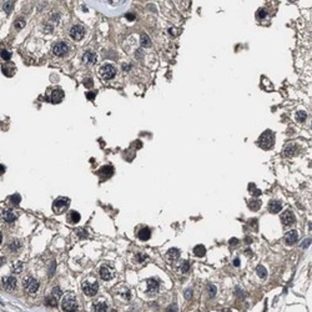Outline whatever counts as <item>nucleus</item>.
Returning <instances> with one entry per match:
<instances>
[{"mask_svg": "<svg viewBox=\"0 0 312 312\" xmlns=\"http://www.w3.org/2000/svg\"><path fill=\"white\" fill-rule=\"evenodd\" d=\"M61 308L64 312H76L79 310V305L75 295L69 293V295L65 296L61 301Z\"/></svg>", "mask_w": 312, "mask_h": 312, "instance_id": "obj_1", "label": "nucleus"}, {"mask_svg": "<svg viewBox=\"0 0 312 312\" xmlns=\"http://www.w3.org/2000/svg\"><path fill=\"white\" fill-rule=\"evenodd\" d=\"M273 144H275V135L271 131L263 132L258 139V145L261 146L262 149H265V150L271 149L273 146Z\"/></svg>", "mask_w": 312, "mask_h": 312, "instance_id": "obj_2", "label": "nucleus"}, {"mask_svg": "<svg viewBox=\"0 0 312 312\" xmlns=\"http://www.w3.org/2000/svg\"><path fill=\"white\" fill-rule=\"evenodd\" d=\"M99 75L104 80H111L116 75V68L111 64H105L99 69Z\"/></svg>", "mask_w": 312, "mask_h": 312, "instance_id": "obj_3", "label": "nucleus"}, {"mask_svg": "<svg viewBox=\"0 0 312 312\" xmlns=\"http://www.w3.org/2000/svg\"><path fill=\"white\" fill-rule=\"evenodd\" d=\"M81 288H82V292L85 293L86 296H95L97 291H99V283L96 281H84L82 285H81Z\"/></svg>", "mask_w": 312, "mask_h": 312, "instance_id": "obj_4", "label": "nucleus"}, {"mask_svg": "<svg viewBox=\"0 0 312 312\" xmlns=\"http://www.w3.org/2000/svg\"><path fill=\"white\" fill-rule=\"evenodd\" d=\"M69 205H70V200L68 197H59L53 204V210L55 213H61L69 207Z\"/></svg>", "mask_w": 312, "mask_h": 312, "instance_id": "obj_5", "label": "nucleus"}, {"mask_svg": "<svg viewBox=\"0 0 312 312\" xmlns=\"http://www.w3.org/2000/svg\"><path fill=\"white\" fill-rule=\"evenodd\" d=\"M23 286H24V288L29 293H35L36 291H38V288H39V282L36 281L34 277L27 276V277H25L24 280H23Z\"/></svg>", "mask_w": 312, "mask_h": 312, "instance_id": "obj_6", "label": "nucleus"}, {"mask_svg": "<svg viewBox=\"0 0 312 312\" xmlns=\"http://www.w3.org/2000/svg\"><path fill=\"white\" fill-rule=\"evenodd\" d=\"M68 51H69V45L64 43V41H58L53 46V53L56 56H64V55L68 54Z\"/></svg>", "mask_w": 312, "mask_h": 312, "instance_id": "obj_7", "label": "nucleus"}, {"mask_svg": "<svg viewBox=\"0 0 312 312\" xmlns=\"http://www.w3.org/2000/svg\"><path fill=\"white\" fill-rule=\"evenodd\" d=\"M99 273H100V277L102 278V280H105V281H109L115 276L114 268L108 266V265H102V266L100 267V270H99Z\"/></svg>", "mask_w": 312, "mask_h": 312, "instance_id": "obj_8", "label": "nucleus"}, {"mask_svg": "<svg viewBox=\"0 0 312 312\" xmlns=\"http://www.w3.org/2000/svg\"><path fill=\"white\" fill-rule=\"evenodd\" d=\"M69 34H70V36L74 40H81L84 36H85V29H84V26H81V25H74V26H71Z\"/></svg>", "mask_w": 312, "mask_h": 312, "instance_id": "obj_9", "label": "nucleus"}, {"mask_svg": "<svg viewBox=\"0 0 312 312\" xmlns=\"http://www.w3.org/2000/svg\"><path fill=\"white\" fill-rule=\"evenodd\" d=\"M281 221L285 226H290V225H293L296 221V217L293 215V212L291 210H286L285 212L281 213Z\"/></svg>", "mask_w": 312, "mask_h": 312, "instance_id": "obj_10", "label": "nucleus"}, {"mask_svg": "<svg viewBox=\"0 0 312 312\" xmlns=\"http://www.w3.org/2000/svg\"><path fill=\"white\" fill-rule=\"evenodd\" d=\"M1 282H3V287L8 291H13V290H15V287H16V280H15V277H13V276L3 277Z\"/></svg>", "mask_w": 312, "mask_h": 312, "instance_id": "obj_11", "label": "nucleus"}, {"mask_svg": "<svg viewBox=\"0 0 312 312\" xmlns=\"http://www.w3.org/2000/svg\"><path fill=\"white\" fill-rule=\"evenodd\" d=\"M96 59H97L96 54L94 53V51H91V50L85 51L84 55H82V61L85 63L86 65H94L96 63Z\"/></svg>", "mask_w": 312, "mask_h": 312, "instance_id": "obj_12", "label": "nucleus"}, {"mask_svg": "<svg viewBox=\"0 0 312 312\" xmlns=\"http://www.w3.org/2000/svg\"><path fill=\"white\" fill-rule=\"evenodd\" d=\"M297 240H299V234H297L296 230L288 231L285 235V242L287 245H295L297 242Z\"/></svg>", "mask_w": 312, "mask_h": 312, "instance_id": "obj_13", "label": "nucleus"}, {"mask_svg": "<svg viewBox=\"0 0 312 312\" xmlns=\"http://www.w3.org/2000/svg\"><path fill=\"white\" fill-rule=\"evenodd\" d=\"M63 99H64V91L60 90V89L54 90L50 95V101L53 102V104H59Z\"/></svg>", "mask_w": 312, "mask_h": 312, "instance_id": "obj_14", "label": "nucleus"}, {"mask_svg": "<svg viewBox=\"0 0 312 312\" xmlns=\"http://www.w3.org/2000/svg\"><path fill=\"white\" fill-rule=\"evenodd\" d=\"M157 291H159V282H157L155 278H150V280H147V292H149V295H155Z\"/></svg>", "mask_w": 312, "mask_h": 312, "instance_id": "obj_15", "label": "nucleus"}, {"mask_svg": "<svg viewBox=\"0 0 312 312\" xmlns=\"http://www.w3.org/2000/svg\"><path fill=\"white\" fill-rule=\"evenodd\" d=\"M297 145L296 144H288V145H286L285 147V150H283V155L287 156V157H292V156H295L296 154H297Z\"/></svg>", "mask_w": 312, "mask_h": 312, "instance_id": "obj_16", "label": "nucleus"}, {"mask_svg": "<svg viewBox=\"0 0 312 312\" xmlns=\"http://www.w3.org/2000/svg\"><path fill=\"white\" fill-rule=\"evenodd\" d=\"M282 208V204L280 201H271L268 202V211L271 213H278Z\"/></svg>", "mask_w": 312, "mask_h": 312, "instance_id": "obj_17", "label": "nucleus"}, {"mask_svg": "<svg viewBox=\"0 0 312 312\" xmlns=\"http://www.w3.org/2000/svg\"><path fill=\"white\" fill-rule=\"evenodd\" d=\"M179 256H180V251L177 249H170L166 254V258L169 261H176L179 258Z\"/></svg>", "mask_w": 312, "mask_h": 312, "instance_id": "obj_18", "label": "nucleus"}, {"mask_svg": "<svg viewBox=\"0 0 312 312\" xmlns=\"http://www.w3.org/2000/svg\"><path fill=\"white\" fill-rule=\"evenodd\" d=\"M3 218H4V221L5 222H8V223H11V222H14L18 218V216H16V213L14 212V211H5L3 213Z\"/></svg>", "mask_w": 312, "mask_h": 312, "instance_id": "obj_19", "label": "nucleus"}, {"mask_svg": "<svg viewBox=\"0 0 312 312\" xmlns=\"http://www.w3.org/2000/svg\"><path fill=\"white\" fill-rule=\"evenodd\" d=\"M150 236H151V231H150V229H147V227H144V229H141L140 232H139V239L141 241H147L150 239Z\"/></svg>", "mask_w": 312, "mask_h": 312, "instance_id": "obj_20", "label": "nucleus"}, {"mask_svg": "<svg viewBox=\"0 0 312 312\" xmlns=\"http://www.w3.org/2000/svg\"><path fill=\"white\" fill-rule=\"evenodd\" d=\"M68 220L70 223H76L80 221V215H79V212L76 211H70L68 215Z\"/></svg>", "mask_w": 312, "mask_h": 312, "instance_id": "obj_21", "label": "nucleus"}, {"mask_svg": "<svg viewBox=\"0 0 312 312\" xmlns=\"http://www.w3.org/2000/svg\"><path fill=\"white\" fill-rule=\"evenodd\" d=\"M94 308H95V312H108V305L102 301H97L94 305Z\"/></svg>", "mask_w": 312, "mask_h": 312, "instance_id": "obj_22", "label": "nucleus"}, {"mask_svg": "<svg viewBox=\"0 0 312 312\" xmlns=\"http://www.w3.org/2000/svg\"><path fill=\"white\" fill-rule=\"evenodd\" d=\"M194 254L197 256V257H204L205 254H206V249H205L204 245H197L195 246L194 249Z\"/></svg>", "mask_w": 312, "mask_h": 312, "instance_id": "obj_23", "label": "nucleus"}, {"mask_svg": "<svg viewBox=\"0 0 312 312\" xmlns=\"http://www.w3.org/2000/svg\"><path fill=\"white\" fill-rule=\"evenodd\" d=\"M20 247H21V242L19 240H14V241H11L10 244H9V249H10V251H13V252L19 251Z\"/></svg>", "mask_w": 312, "mask_h": 312, "instance_id": "obj_24", "label": "nucleus"}, {"mask_svg": "<svg viewBox=\"0 0 312 312\" xmlns=\"http://www.w3.org/2000/svg\"><path fill=\"white\" fill-rule=\"evenodd\" d=\"M256 272H257L260 278H266V276H267L266 268H265L263 266H261V265H260V266H257V268H256Z\"/></svg>", "mask_w": 312, "mask_h": 312, "instance_id": "obj_25", "label": "nucleus"}, {"mask_svg": "<svg viewBox=\"0 0 312 312\" xmlns=\"http://www.w3.org/2000/svg\"><path fill=\"white\" fill-rule=\"evenodd\" d=\"M249 207L251 210H258L260 207H261V201L260 200H254V201H250L249 202Z\"/></svg>", "mask_w": 312, "mask_h": 312, "instance_id": "obj_26", "label": "nucleus"}, {"mask_svg": "<svg viewBox=\"0 0 312 312\" xmlns=\"http://www.w3.org/2000/svg\"><path fill=\"white\" fill-rule=\"evenodd\" d=\"M140 41H141V45H142V46H145V48H147V46H150V45H151L150 38H149V36H147L146 34H142V35H141Z\"/></svg>", "mask_w": 312, "mask_h": 312, "instance_id": "obj_27", "label": "nucleus"}, {"mask_svg": "<svg viewBox=\"0 0 312 312\" xmlns=\"http://www.w3.org/2000/svg\"><path fill=\"white\" fill-rule=\"evenodd\" d=\"M113 167H110V166H104V167H101V169L99 170V174H105L106 176H111L113 175Z\"/></svg>", "mask_w": 312, "mask_h": 312, "instance_id": "obj_28", "label": "nucleus"}, {"mask_svg": "<svg viewBox=\"0 0 312 312\" xmlns=\"http://www.w3.org/2000/svg\"><path fill=\"white\" fill-rule=\"evenodd\" d=\"M11 268H13V272H14V273H20V272H21V270H23V263L19 262V261L14 262V263H13V266H11Z\"/></svg>", "mask_w": 312, "mask_h": 312, "instance_id": "obj_29", "label": "nucleus"}, {"mask_svg": "<svg viewBox=\"0 0 312 312\" xmlns=\"http://www.w3.org/2000/svg\"><path fill=\"white\" fill-rule=\"evenodd\" d=\"M249 190L251 191V194H252L254 196H258V195H261V191L256 189L254 184H250V185H249Z\"/></svg>", "mask_w": 312, "mask_h": 312, "instance_id": "obj_30", "label": "nucleus"}, {"mask_svg": "<svg viewBox=\"0 0 312 312\" xmlns=\"http://www.w3.org/2000/svg\"><path fill=\"white\" fill-rule=\"evenodd\" d=\"M46 304L50 305V306H56L58 305V299H55V297L51 295L50 297H48V299H46Z\"/></svg>", "mask_w": 312, "mask_h": 312, "instance_id": "obj_31", "label": "nucleus"}, {"mask_svg": "<svg viewBox=\"0 0 312 312\" xmlns=\"http://www.w3.org/2000/svg\"><path fill=\"white\" fill-rule=\"evenodd\" d=\"M267 16V10L266 9H260L257 11V18L258 19H265V18Z\"/></svg>", "mask_w": 312, "mask_h": 312, "instance_id": "obj_32", "label": "nucleus"}, {"mask_svg": "<svg viewBox=\"0 0 312 312\" xmlns=\"http://www.w3.org/2000/svg\"><path fill=\"white\" fill-rule=\"evenodd\" d=\"M20 200H21V197H20V195H18V194H15V195H13V196H10V201L14 204V205H18L20 202Z\"/></svg>", "mask_w": 312, "mask_h": 312, "instance_id": "obj_33", "label": "nucleus"}, {"mask_svg": "<svg viewBox=\"0 0 312 312\" xmlns=\"http://www.w3.org/2000/svg\"><path fill=\"white\" fill-rule=\"evenodd\" d=\"M25 26V20L24 19H18L16 21H15V27L18 30L19 29H23V27Z\"/></svg>", "mask_w": 312, "mask_h": 312, "instance_id": "obj_34", "label": "nucleus"}, {"mask_svg": "<svg viewBox=\"0 0 312 312\" xmlns=\"http://www.w3.org/2000/svg\"><path fill=\"white\" fill-rule=\"evenodd\" d=\"M0 55H1V58L4 60H10V58H11V53L8 50H3L1 53H0Z\"/></svg>", "mask_w": 312, "mask_h": 312, "instance_id": "obj_35", "label": "nucleus"}, {"mask_svg": "<svg viewBox=\"0 0 312 312\" xmlns=\"http://www.w3.org/2000/svg\"><path fill=\"white\" fill-rule=\"evenodd\" d=\"M207 288H208V295H210L211 297H213V296L216 295L217 288H216L215 286H213V285H208V287H207Z\"/></svg>", "mask_w": 312, "mask_h": 312, "instance_id": "obj_36", "label": "nucleus"}, {"mask_svg": "<svg viewBox=\"0 0 312 312\" xmlns=\"http://www.w3.org/2000/svg\"><path fill=\"white\" fill-rule=\"evenodd\" d=\"M61 293L63 292H61V290H60L59 287H55L54 290H53V296L55 297V299H58V300H59V297L61 296Z\"/></svg>", "mask_w": 312, "mask_h": 312, "instance_id": "obj_37", "label": "nucleus"}, {"mask_svg": "<svg viewBox=\"0 0 312 312\" xmlns=\"http://www.w3.org/2000/svg\"><path fill=\"white\" fill-rule=\"evenodd\" d=\"M13 9V3L10 1H6L5 4H4V10H5L6 13H10V10Z\"/></svg>", "mask_w": 312, "mask_h": 312, "instance_id": "obj_38", "label": "nucleus"}, {"mask_svg": "<svg viewBox=\"0 0 312 312\" xmlns=\"http://www.w3.org/2000/svg\"><path fill=\"white\" fill-rule=\"evenodd\" d=\"M306 118H307V115H306V113H304V111H301V113L297 114V120L299 121H305Z\"/></svg>", "mask_w": 312, "mask_h": 312, "instance_id": "obj_39", "label": "nucleus"}, {"mask_svg": "<svg viewBox=\"0 0 312 312\" xmlns=\"http://www.w3.org/2000/svg\"><path fill=\"white\" fill-rule=\"evenodd\" d=\"M166 312H177V307H176L175 305H171L169 308L166 310Z\"/></svg>", "mask_w": 312, "mask_h": 312, "instance_id": "obj_40", "label": "nucleus"}, {"mask_svg": "<svg viewBox=\"0 0 312 312\" xmlns=\"http://www.w3.org/2000/svg\"><path fill=\"white\" fill-rule=\"evenodd\" d=\"M86 97L89 100H94V97H95V92H92V91H89V92H86Z\"/></svg>", "mask_w": 312, "mask_h": 312, "instance_id": "obj_41", "label": "nucleus"}, {"mask_svg": "<svg viewBox=\"0 0 312 312\" xmlns=\"http://www.w3.org/2000/svg\"><path fill=\"white\" fill-rule=\"evenodd\" d=\"M76 234L80 236V237H86L87 236V234H85V231H84V230H76Z\"/></svg>", "mask_w": 312, "mask_h": 312, "instance_id": "obj_42", "label": "nucleus"}, {"mask_svg": "<svg viewBox=\"0 0 312 312\" xmlns=\"http://www.w3.org/2000/svg\"><path fill=\"white\" fill-rule=\"evenodd\" d=\"M187 270H189V262H184V265H182V272L186 273V272H187Z\"/></svg>", "mask_w": 312, "mask_h": 312, "instance_id": "obj_43", "label": "nucleus"}, {"mask_svg": "<svg viewBox=\"0 0 312 312\" xmlns=\"http://www.w3.org/2000/svg\"><path fill=\"white\" fill-rule=\"evenodd\" d=\"M191 292H192L191 290H187V291H186V293H185V296H186V299H190V297H191V296H192V293H191Z\"/></svg>", "mask_w": 312, "mask_h": 312, "instance_id": "obj_44", "label": "nucleus"}, {"mask_svg": "<svg viewBox=\"0 0 312 312\" xmlns=\"http://www.w3.org/2000/svg\"><path fill=\"white\" fill-rule=\"evenodd\" d=\"M85 85L86 86H91L92 85V80H91V79H90V80H89V79H86V80H85Z\"/></svg>", "mask_w": 312, "mask_h": 312, "instance_id": "obj_45", "label": "nucleus"}, {"mask_svg": "<svg viewBox=\"0 0 312 312\" xmlns=\"http://www.w3.org/2000/svg\"><path fill=\"white\" fill-rule=\"evenodd\" d=\"M126 18H127L129 20H134V19H135V15H134V14H127Z\"/></svg>", "mask_w": 312, "mask_h": 312, "instance_id": "obj_46", "label": "nucleus"}, {"mask_svg": "<svg viewBox=\"0 0 312 312\" xmlns=\"http://www.w3.org/2000/svg\"><path fill=\"white\" fill-rule=\"evenodd\" d=\"M234 266H240V260H239V258H235V261H234Z\"/></svg>", "mask_w": 312, "mask_h": 312, "instance_id": "obj_47", "label": "nucleus"}, {"mask_svg": "<svg viewBox=\"0 0 312 312\" xmlns=\"http://www.w3.org/2000/svg\"><path fill=\"white\" fill-rule=\"evenodd\" d=\"M231 244H232V245H236V244H237V240H236V239H232V240H231Z\"/></svg>", "mask_w": 312, "mask_h": 312, "instance_id": "obj_48", "label": "nucleus"}, {"mask_svg": "<svg viewBox=\"0 0 312 312\" xmlns=\"http://www.w3.org/2000/svg\"><path fill=\"white\" fill-rule=\"evenodd\" d=\"M4 171H5V169H4V166H0V174H3Z\"/></svg>", "mask_w": 312, "mask_h": 312, "instance_id": "obj_49", "label": "nucleus"}, {"mask_svg": "<svg viewBox=\"0 0 312 312\" xmlns=\"http://www.w3.org/2000/svg\"><path fill=\"white\" fill-rule=\"evenodd\" d=\"M1 241H3V235H1V232H0V244H1Z\"/></svg>", "mask_w": 312, "mask_h": 312, "instance_id": "obj_50", "label": "nucleus"}, {"mask_svg": "<svg viewBox=\"0 0 312 312\" xmlns=\"http://www.w3.org/2000/svg\"><path fill=\"white\" fill-rule=\"evenodd\" d=\"M222 312H231V311H230V310H223Z\"/></svg>", "mask_w": 312, "mask_h": 312, "instance_id": "obj_51", "label": "nucleus"}, {"mask_svg": "<svg viewBox=\"0 0 312 312\" xmlns=\"http://www.w3.org/2000/svg\"><path fill=\"white\" fill-rule=\"evenodd\" d=\"M111 312H116V311H115V310H113V311H111Z\"/></svg>", "mask_w": 312, "mask_h": 312, "instance_id": "obj_52", "label": "nucleus"}]
</instances>
